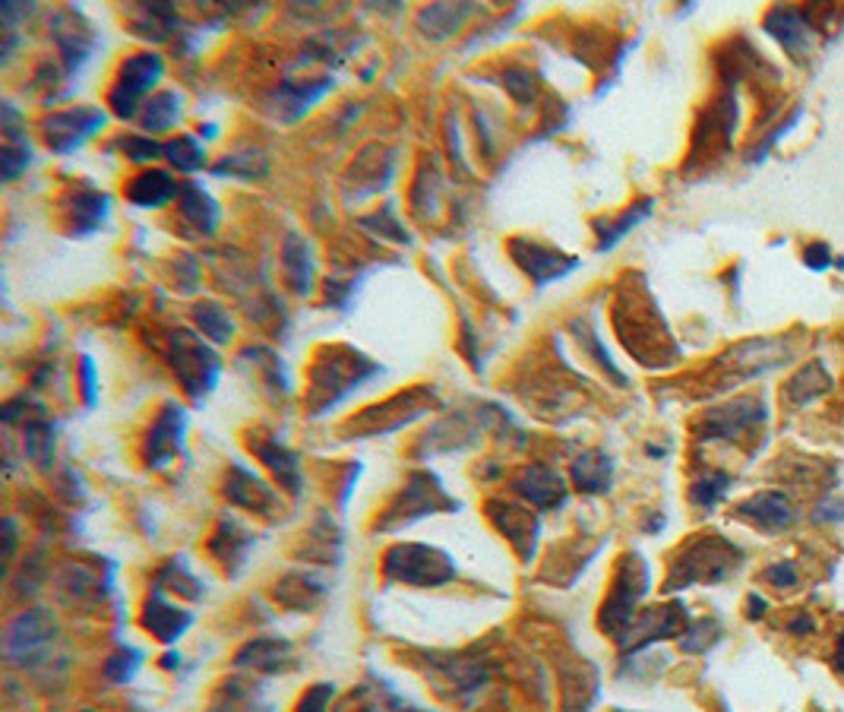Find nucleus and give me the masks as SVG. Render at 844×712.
<instances>
[{
	"mask_svg": "<svg viewBox=\"0 0 844 712\" xmlns=\"http://www.w3.org/2000/svg\"><path fill=\"white\" fill-rule=\"evenodd\" d=\"M740 561V551L731 541L718 539H699L687 548V555L674 563L671 583L668 589H683L690 583H718L724 580Z\"/></svg>",
	"mask_w": 844,
	"mask_h": 712,
	"instance_id": "nucleus-1",
	"label": "nucleus"
},
{
	"mask_svg": "<svg viewBox=\"0 0 844 712\" xmlns=\"http://www.w3.org/2000/svg\"><path fill=\"white\" fill-rule=\"evenodd\" d=\"M162 73H165V64H162L159 54H152V51L133 54L118 70V80H114V89L108 95V105L114 109L118 118H136L143 109V95L159 83Z\"/></svg>",
	"mask_w": 844,
	"mask_h": 712,
	"instance_id": "nucleus-2",
	"label": "nucleus"
},
{
	"mask_svg": "<svg viewBox=\"0 0 844 712\" xmlns=\"http://www.w3.org/2000/svg\"><path fill=\"white\" fill-rule=\"evenodd\" d=\"M386 573L396 577L401 583L415 586H440L446 583L456 570L446 555L424 548V545H401L396 551H389L386 558Z\"/></svg>",
	"mask_w": 844,
	"mask_h": 712,
	"instance_id": "nucleus-3",
	"label": "nucleus"
},
{
	"mask_svg": "<svg viewBox=\"0 0 844 712\" xmlns=\"http://www.w3.org/2000/svg\"><path fill=\"white\" fill-rule=\"evenodd\" d=\"M54 643V627L48 621V614L42 611H29V614H20L13 624L7 627V655L20 665H32L39 662L44 652Z\"/></svg>",
	"mask_w": 844,
	"mask_h": 712,
	"instance_id": "nucleus-4",
	"label": "nucleus"
},
{
	"mask_svg": "<svg viewBox=\"0 0 844 712\" xmlns=\"http://www.w3.org/2000/svg\"><path fill=\"white\" fill-rule=\"evenodd\" d=\"M174 370L181 374L184 387L193 396H203L218 377V358L200 339H193L191 333H177L174 336Z\"/></svg>",
	"mask_w": 844,
	"mask_h": 712,
	"instance_id": "nucleus-5",
	"label": "nucleus"
},
{
	"mask_svg": "<svg viewBox=\"0 0 844 712\" xmlns=\"http://www.w3.org/2000/svg\"><path fill=\"white\" fill-rule=\"evenodd\" d=\"M105 124V111L95 109H70L51 114L44 121V140L54 152H70L83 146L95 130Z\"/></svg>",
	"mask_w": 844,
	"mask_h": 712,
	"instance_id": "nucleus-6",
	"label": "nucleus"
},
{
	"mask_svg": "<svg viewBox=\"0 0 844 712\" xmlns=\"http://www.w3.org/2000/svg\"><path fill=\"white\" fill-rule=\"evenodd\" d=\"M645 583H649V573H645L642 563L633 561L620 570V583L613 589L611 602H604V614H601V627L604 630L620 633V630H627V627L633 624V608L642 599Z\"/></svg>",
	"mask_w": 844,
	"mask_h": 712,
	"instance_id": "nucleus-7",
	"label": "nucleus"
},
{
	"mask_svg": "<svg viewBox=\"0 0 844 712\" xmlns=\"http://www.w3.org/2000/svg\"><path fill=\"white\" fill-rule=\"evenodd\" d=\"M765 421V406L760 399H740V403H731L724 409H715L705 415V425H702V437L709 440H718V437H740V434L753 431Z\"/></svg>",
	"mask_w": 844,
	"mask_h": 712,
	"instance_id": "nucleus-8",
	"label": "nucleus"
},
{
	"mask_svg": "<svg viewBox=\"0 0 844 712\" xmlns=\"http://www.w3.org/2000/svg\"><path fill=\"white\" fill-rule=\"evenodd\" d=\"M765 32L781 42L784 51H791L794 58H803L813 44V26L806 20L803 10H794V7H775L765 13Z\"/></svg>",
	"mask_w": 844,
	"mask_h": 712,
	"instance_id": "nucleus-9",
	"label": "nucleus"
},
{
	"mask_svg": "<svg viewBox=\"0 0 844 712\" xmlns=\"http://www.w3.org/2000/svg\"><path fill=\"white\" fill-rule=\"evenodd\" d=\"M738 517L750 519L765 532H784L794 522V507L781 491H760L740 504Z\"/></svg>",
	"mask_w": 844,
	"mask_h": 712,
	"instance_id": "nucleus-10",
	"label": "nucleus"
},
{
	"mask_svg": "<svg viewBox=\"0 0 844 712\" xmlns=\"http://www.w3.org/2000/svg\"><path fill=\"white\" fill-rule=\"evenodd\" d=\"M181 434H184V411L169 406L149 431V466L171 462V456L181 450Z\"/></svg>",
	"mask_w": 844,
	"mask_h": 712,
	"instance_id": "nucleus-11",
	"label": "nucleus"
},
{
	"mask_svg": "<svg viewBox=\"0 0 844 712\" xmlns=\"http://www.w3.org/2000/svg\"><path fill=\"white\" fill-rule=\"evenodd\" d=\"M734 355H738L734 365L740 367V377L765 374L787 362V339H753L734 348Z\"/></svg>",
	"mask_w": 844,
	"mask_h": 712,
	"instance_id": "nucleus-12",
	"label": "nucleus"
},
{
	"mask_svg": "<svg viewBox=\"0 0 844 712\" xmlns=\"http://www.w3.org/2000/svg\"><path fill=\"white\" fill-rule=\"evenodd\" d=\"M177 181H171L169 172H162V169H149V172L136 174L133 181H130L128 187V200L130 203H136L140 210H155V206H162V203H169L171 196H177Z\"/></svg>",
	"mask_w": 844,
	"mask_h": 712,
	"instance_id": "nucleus-13",
	"label": "nucleus"
},
{
	"mask_svg": "<svg viewBox=\"0 0 844 712\" xmlns=\"http://www.w3.org/2000/svg\"><path fill=\"white\" fill-rule=\"evenodd\" d=\"M828 389H832V377H828L823 362H810V365L801 367V370L794 374V380L784 389V399H787L791 406L803 409V406H810V403H816L820 396H825Z\"/></svg>",
	"mask_w": 844,
	"mask_h": 712,
	"instance_id": "nucleus-14",
	"label": "nucleus"
},
{
	"mask_svg": "<svg viewBox=\"0 0 844 712\" xmlns=\"http://www.w3.org/2000/svg\"><path fill=\"white\" fill-rule=\"evenodd\" d=\"M519 247H526V254L522 251H516V260L522 263L528 269V276L538 282V285H545L548 279H560L563 273H570L572 266H576V260H563V254H550V251H541L538 244H522V241H516Z\"/></svg>",
	"mask_w": 844,
	"mask_h": 712,
	"instance_id": "nucleus-15",
	"label": "nucleus"
},
{
	"mask_svg": "<svg viewBox=\"0 0 844 712\" xmlns=\"http://www.w3.org/2000/svg\"><path fill=\"white\" fill-rule=\"evenodd\" d=\"M191 621L193 618L187 611H177L174 604H165L159 596L146 604V614H143L146 630H152V633H155L159 640H165V643L177 640V637L191 627Z\"/></svg>",
	"mask_w": 844,
	"mask_h": 712,
	"instance_id": "nucleus-16",
	"label": "nucleus"
},
{
	"mask_svg": "<svg viewBox=\"0 0 844 712\" xmlns=\"http://www.w3.org/2000/svg\"><path fill=\"white\" fill-rule=\"evenodd\" d=\"M519 491H522L531 504H538V507L563 504V497H567V488H563L560 475L550 472L545 466H531L526 472V478L519 481Z\"/></svg>",
	"mask_w": 844,
	"mask_h": 712,
	"instance_id": "nucleus-17",
	"label": "nucleus"
},
{
	"mask_svg": "<svg viewBox=\"0 0 844 712\" xmlns=\"http://www.w3.org/2000/svg\"><path fill=\"white\" fill-rule=\"evenodd\" d=\"M177 200H181V216L187 218L196 232H203V235H212V228H215V218H218V210H215L212 196L203 194V191H200V187H193V184H181V191H177Z\"/></svg>",
	"mask_w": 844,
	"mask_h": 712,
	"instance_id": "nucleus-18",
	"label": "nucleus"
},
{
	"mask_svg": "<svg viewBox=\"0 0 844 712\" xmlns=\"http://www.w3.org/2000/svg\"><path fill=\"white\" fill-rule=\"evenodd\" d=\"M282 266H285V276L295 285L297 292H307L311 288V273H314V263H311V251H307V241L297 235L285 237V247H282Z\"/></svg>",
	"mask_w": 844,
	"mask_h": 712,
	"instance_id": "nucleus-19",
	"label": "nucleus"
},
{
	"mask_svg": "<svg viewBox=\"0 0 844 712\" xmlns=\"http://www.w3.org/2000/svg\"><path fill=\"white\" fill-rule=\"evenodd\" d=\"M108 213V196L99 194V191H77L73 196V235H89L92 228H99V222L105 218Z\"/></svg>",
	"mask_w": 844,
	"mask_h": 712,
	"instance_id": "nucleus-20",
	"label": "nucleus"
},
{
	"mask_svg": "<svg viewBox=\"0 0 844 712\" xmlns=\"http://www.w3.org/2000/svg\"><path fill=\"white\" fill-rule=\"evenodd\" d=\"M611 469L613 462L608 456H579L576 466H572V475H576V485L589 495H601L611 488Z\"/></svg>",
	"mask_w": 844,
	"mask_h": 712,
	"instance_id": "nucleus-21",
	"label": "nucleus"
},
{
	"mask_svg": "<svg viewBox=\"0 0 844 712\" xmlns=\"http://www.w3.org/2000/svg\"><path fill=\"white\" fill-rule=\"evenodd\" d=\"M177 118H181V99H177V92H159V95H152L143 111H140V124L143 130H169L177 124Z\"/></svg>",
	"mask_w": 844,
	"mask_h": 712,
	"instance_id": "nucleus-22",
	"label": "nucleus"
},
{
	"mask_svg": "<svg viewBox=\"0 0 844 712\" xmlns=\"http://www.w3.org/2000/svg\"><path fill=\"white\" fill-rule=\"evenodd\" d=\"M270 169V162H266V155L263 152H232V155H225L212 172L215 174H228V177H244V181H254V177H263Z\"/></svg>",
	"mask_w": 844,
	"mask_h": 712,
	"instance_id": "nucleus-23",
	"label": "nucleus"
},
{
	"mask_svg": "<svg viewBox=\"0 0 844 712\" xmlns=\"http://www.w3.org/2000/svg\"><path fill=\"white\" fill-rule=\"evenodd\" d=\"M193 317H196L200 329H203L210 339H215V343H228V339H232L234 326L225 307H218V304H196Z\"/></svg>",
	"mask_w": 844,
	"mask_h": 712,
	"instance_id": "nucleus-24",
	"label": "nucleus"
},
{
	"mask_svg": "<svg viewBox=\"0 0 844 712\" xmlns=\"http://www.w3.org/2000/svg\"><path fill=\"white\" fill-rule=\"evenodd\" d=\"M165 155L177 172H196L206 165V152L193 136H177V140L165 143Z\"/></svg>",
	"mask_w": 844,
	"mask_h": 712,
	"instance_id": "nucleus-25",
	"label": "nucleus"
},
{
	"mask_svg": "<svg viewBox=\"0 0 844 712\" xmlns=\"http://www.w3.org/2000/svg\"><path fill=\"white\" fill-rule=\"evenodd\" d=\"M288 652H292L288 643H278V640H256V643H251V647L237 655V662H241V665H254V669H273V665H278Z\"/></svg>",
	"mask_w": 844,
	"mask_h": 712,
	"instance_id": "nucleus-26",
	"label": "nucleus"
},
{
	"mask_svg": "<svg viewBox=\"0 0 844 712\" xmlns=\"http://www.w3.org/2000/svg\"><path fill=\"white\" fill-rule=\"evenodd\" d=\"M731 491V478L724 472H709L705 478L693 481L690 488V500L699 504V507H715L721 497Z\"/></svg>",
	"mask_w": 844,
	"mask_h": 712,
	"instance_id": "nucleus-27",
	"label": "nucleus"
},
{
	"mask_svg": "<svg viewBox=\"0 0 844 712\" xmlns=\"http://www.w3.org/2000/svg\"><path fill=\"white\" fill-rule=\"evenodd\" d=\"M649 213H652V200H642V203H635L633 210H627L623 216L613 222L611 232H604V235H601V244H598V247H601V251H608V247H613V244H617L620 237L627 235L630 228H635V225H639L642 218L649 216Z\"/></svg>",
	"mask_w": 844,
	"mask_h": 712,
	"instance_id": "nucleus-28",
	"label": "nucleus"
},
{
	"mask_svg": "<svg viewBox=\"0 0 844 712\" xmlns=\"http://www.w3.org/2000/svg\"><path fill=\"white\" fill-rule=\"evenodd\" d=\"M260 456H263V459L273 466L282 481H288V488H297V459L295 456L285 454V450H282V447H275V444H270V447H260Z\"/></svg>",
	"mask_w": 844,
	"mask_h": 712,
	"instance_id": "nucleus-29",
	"label": "nucleus"
},
{
	"mask_svg": "<svg viewBox=\"0 0 844 712\" xmlns=\"http://www.w3.org/2000/svg\"><path fill=\"white\" fill-rule=\"evenodd\" d=\"M121 146H124V155H128L130 162H152V159H159L165 152L162 143H155L149 136H124Z\"/></svg>",
	"mask_w": 844,
	"mask_h": 712,
	"instance_id": "nucleus-30",
	"label": "nucleus"
},
{
	"mask_svg": "<svg viewBox=\"0 0 844 712\" xmlns=\"http://www.w3.org/2000/svg\"><path fill=\"white\" fill-rule=\"evenodd\" d=\"M715 633H718V624L715 621H709V618H705V621H696V624L683 633L680 647L687 649V652H702V649L709 647V643H715Z\"/></svg>",
	"mask_w": 844,
	"mask_h": 712,
	"instance_id": "nucleus-31",
	"label": "nucleus"
},
{
	"mask_svg": "<svg viewBox=\"0 0 844 712\" xmlns=\"http://www.w3.org/2000/svg\"><path fill=\"white\" fill-rule=\"evenodd\" d=\"M813 522H820V526H838V522H844L842 497H825L823 504L813 510Z\"/></svg>",
	"mask_w": 844,
	"mask_h": 712,
	"instance_id": "nucleus-32",
	"label": "nucleus"
},
{
	"mask_svg": "<svg viewBox=\"0 0 844 712\" xmlns=\"http://www.w3.org/2000/svg\"><path fill=\"white\" fill-rule=\"evenodd\" d=\"M765 580L772 586H779V589H787V586L797 583V570H794V563L791 561L772 563V567L765 570Z\"/></svg>",
	"mask_w": 844,
	"mask_h": 712,
	"instance_id": "nucleus-33",
	"label": "nucleus"
},
{
	"mask_svg": "<svg viewBox=\"0 0 844 712\" xmlns=\"http://www.w3.org/2000/svg\"><path fill=\"white\" fill-rule=\"evenodd\" d=\"M806 266L810 269H816V273H823L832 266V251L825 247V244H813V247H806Z\"/></svg>",
	"mask_w": 844,
	"mask_h": 712,
	"instance_id": "nucleus-34",
	"label": "nucleus"
},
{
	"mask_svg": "<svg viewBox=\"0 0 844 712\" xmlns=\"http://www.w3.org/2000/svg\"><path fill=\"white\" fill-rule=\"evenodd\" d=\"M813 627H816V624H813V618H806V614H801V618H794V621L787 624V630H791L794 637H806V633H810Z\"/></svg>",
	"mask_w": 844,
	"mask_h": 712,
	"instance_id": "nucleus-35",
	"label": "nucleus"
},
{
	"mask_svg": "<svg viewBox=\"0 0 844 712\" xmlns=\"http://www.w3.org/2000/svg\"><path fill=\"white\" fill-rule=\"evenodd\" d=\"M769 604L762 602L760 596H750V618H762V611H765Z\"/></svg>",
	"mask_w": 844,
	"mask_h": 712,
	"instance_id": "nucleus-36",
	"label": "nucleus"
},
{
	"mask_svg": "<svg viewBox=\"0 0 844 712\" xmlns=\"http://www.w3.org/2000/svg\"><path fill=\"white\" fill-rule=\"evenodd\" d=\"M835 665H838V671H844V633H842V643H838V655H835Z\"/></svg>",
	"mask_w": 844,
	"mask_h": 712,
	"instance_id": "nucleus-37",
	"label": "nucleus"
}]
</instances>
